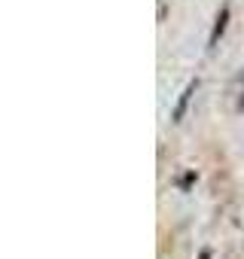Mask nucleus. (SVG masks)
Instances as JSON below:
<instances>
[{"label":"nucleus","instance_id":"nucleus-2","mask_svg":"<svg viewBox=\"0 0 244 259\" xmlns=\"http://www.w3.org/2000/svg\"><path fill=\"white\" fill-rule=\"evenodd\" d=\"M226 22H229V7H223V10H220V16H217V25H214V34H211V46H217V40H220V34L226 31Z\"/></svg>","mask_w":244,"mask_h":259},{"label":"nucleus","instance_id":"nucleus-1","mask_svg":"<svg viewBox=\"0 0 244 259\" xmlns=\"http://www.w3.org/2000/svg\"><path fill=\"white\" fill-rule=\"evenodd\" d=\"M192 92H195V82H189L186 89H183V95H180V101H177V107H174V122H180L183 119V110H186V104H189V98H192Z\"/></svg>","mask_w":244,"mask_h":259}]
</instances>
